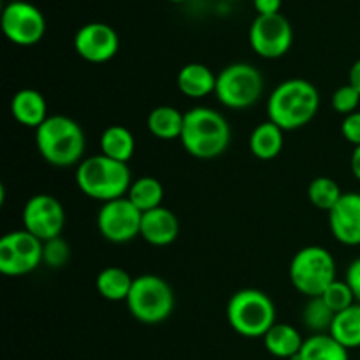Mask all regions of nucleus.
<instances>
[{
  "instance_id": "1",
  "label": "nucleus",
  "mask_w": 360,
  "mask_h": 360,
  "mask_svg": "<svg viewBox=\"0 0 360 360\" xmlns=\"http://www.w3.org/2000/svg\"><path fill=\"white\" fill-rule=\"evenodd\" d=\"M320 94L313 83L292 77L278 84L267 101V115L283 132L302 129L316 116Z\"/></svg>"
},
{
  "instance_id": "24",
  "label": "nucleus",
  "mask_w": 360,
  "mask_h": 360,
  "mask_svg": "<svg viewBox=\"0 0 360 360\" xmlns=\"http://www.w3.org/2000/svg\"><path fill=\"white\" fill-rule=\"evenodd\" d=\"M134 278L130 276L129 271H125L123 267L111 266L102 269L97 274V280H95V287H97L98 294L104 299L112 302L127 301L130 290H132Z\"/></svg>"
},
{
  "instance_id": "25",
  "label": "nucleus",
  "mask_w": 360,
  "mask_h": 360,
  "mask_svg": "<svg viewBox=\"0 0 360 360\" xmlns=\"http://www.w3.org/2000/svg\"><path fill=\"white\" fill-rule=\"evenodd\" d=\"M330 336L348 350L360 348V304L355 302L345 311L338 313L329 330Z\"/></svg>"
},
{
  "instance_id": "21",
  "label": "nucleus",
  "mask_w": 360,
  "mask_h": 360,
  "mask_svg": "<svg viewBox=\"0 0 360 360\" xmlns=\"http://www.w3.org/2000/svg\"><path fill=\"white\" fill-rule=\"evenodd\" d=\"M185 123V112L172 105H158L148 115L146 127L151 136L162 141L179 139Z\"/></svg>"
},
{
  "instance_id": "12",
  "label": "nucleus",
  "mask_w": 360,
  "mask_h": 360,
  "mask_svg": "<svg viewBox=\"0 0 360 360\" xmlns=\"http://www.w3.org/2000/svg\"><path fill=\"white\" fill-rule=\"evenodd\" d=\"M143 213L127 197L102 204L97 214V227L102 238L115 245H123L141 236Z\"/></svg>"
},
{
  "instance_id": "32",
  "label": "nucleus",
  "mask_w": 360,
  "mask_h": 360,
  "mask_svg": "<svg viewBox=\"0 0 360 360\" xmlns=\"http://www.w3.org/2000/svg\"><path fill=\"white\" fill-rule=\"evenodd\" d=\"M341 134L354 146H360V111L345 116L341 122Z\"/></svg>"
},
{
  "instance_id": "27",
  "label": "nucleus",
  "mask_w": 360,
  "mask_h": 360,
  "mask_svg": "<svg viewBox=\"0 0 360 360\" xmlns=\"http://www.w3.org/2000/svg\"><path fill=\"white\" fill-rule=\"evenodd\" d=\"M343 192H341L340 185L334 181L333 178H327V176H319V178L313 179L308 186V199L316 210H322L329 213L334 206L338 204V200L341 199Z\"/></svg>"
},
{
  "instance_id": "11",
  "label": "nucleus",
  "mask_w": 360,
  "mask_h": 360,
  "mask_svg": "<svg viewBox=\"0 0 360 360\" xmlns=\"http://www.w3.org/2000/svg\"><path fill=\"white\" fill-rule=\"evenodd\" d=\"M23 229L42 243L60 238L65 225L62 202L49 193H35L27 200L21 213Z\"/></svg>"
},
{
  "instance_id": "20",
  "label": "nucleus",
  "mask_w": 360,
  "mask_h": 360,
  "mask_svg": "<svg viewBox=\"0 0 360 360\" xmlns=\"http://www.w3.org/2000/svg\"><path fill=\"white\" fill-rule=\"evenodd\" d=\"M285 144V132L271 120L259 123L250 136V151L259 160H274Z\"/></svg>"
},
{
  "instance_id": "3",
  "label": "nucleus",
  "mask_w": 360,
  "mask_h": 360,
  "mask_svg": "<svg viewBox=\"0 0 360 360\" xmlns=\"http://www.w3.org/2000/svg\"><path fill=\"white\" fill-rule=\"evenodd\" d=\"M39 155L55 167H72L84 160L86 137L76 120L65 115L49 116L35 129Z\"/></svg>"
},
{
  "instance_id": "30",
  "label": "nucleus",
  "mask_w": 360,
  "mask_h": 360,
  "mask_svg": "<svg viewBox=\"0 0 360 360\" xmlns=\"http://www.w3.org/2000/svg\"><path fill=\"white\" fill-rule=\"evenodd\" d=\"M70 259V246L67 245L65 239L60 236V238L49 239L44 243V248H42V262L46 264L51 269H60V267L65 266Z\"/></svg>"
},
{
  "instance_id": "2",
  "label": "nucleus",
  "mask_w": 360,
  "mask_h": 360,
  "mask_svg": "<svg viewBox=\"0 0 360 360\" xmlns=\"http://www.w3.org/2000/svg\"><path fill=\"white\" fill-rule=\"evenodd\" d=\"M231 125L221 112L197 105L185 112V123L179 141L186 153L199 160L221 157L231 144Z\"/></svg>"
},
{
  "instance_id": "28",
  "label": "nucleus",
  "mask_w": 360,
  "mask_h": 360,
  "mask_svg": "<svg viewBox=\"0 0 360 360\" xmlns=\"http://www.w3.org/2000/svg\"><path fill=\"white\" fill-rule=\"evenodd\" d=\"M334 316H336L334 311L326 304L322 297H311L302 309V322H304L306 329L311 330L313 334L329 333Z\"/></svg>"
},
{
  "instance_id": "15",
  "label": "nucleus",
  "mask_w": 360,
  "mask_h": 360,
  "mask_svg": "<svg viewBox=\"0 0 360 360\" xmlns=\"http://www.w3.org/2000/svg\"><path fill=\"white\" fill-rule=\"evenodd\" d=\"M334 239L345 246H360V193L347 192L329 211Z\"/></svg>"
},
{
  "instance_id": "22",
  "label": "nucleus",
  "mask_w": 360,
  "mask_h": 360,
  "mask_svg": "<svg viewBox=\"0 0 360 360\" xmlns=\"http://www.w3.org/2000/svg\"><path fill=\"white\" fill-rule=\"evenodd\" d=\"M101 151L102 155L112 158V160L129 164L136 151L134 134L123 125L108 127L101 136Z\"/></svg>"
},
{
  "instance_id": "16",
  "label": "nucleus",
  "mask_w": 360,
  "mask_h": 360,
  "mask_svg": "<svg viewBox=\"0 0 360 360\" xmlns=\"http://www.w3.org/2000/svg\"><path fill=\"white\" fill-rule=\"evenodd\" d=\"M179 221L167 207L160 206L143 213L141 238L151 246H169L178 239Z\"/></svg>"
},
{
  "instance_id": "34",
  "label": "nucleus",
  "mask_w": 360,
  "mask_h": 360,
  "mask_svg": "<svg viewBox=\"0 0 360 360\" xmlns=\"http://www.w3.org/2000/svg\"><path fill=\"white\" fill-rule=\"evenodd\" d=\"M281 4H283V0H253V6H255L257 13L264 14V16L280 13Z\"/></svg>"
},
{
  "instance_id": "36",
  "label": "nucleus",
  "mask_w": 360,
  "mask_h": 360,
  "mask_svg": "<svg viewBox=\"0 0 360 360\" xmlns=\"http://www.w3.org/2000/svg\"><path fill=\"white\" fill-rule=\"evenodd\" d=\"M350 167L355 178L360 181V146L354 148V153H352V158H350Z\"/></svg>"
},
{
  "instance_id": "31",
  "label": "nucleus",
  "mask_w": 360,
  "mask_h": 360,
  "mask_svg": "<svg viewBox=\"0 0 360 360\" xmlns=\"http://www.w3.org/2000/svg\"><path fill=\"white\" fill-rule=\"evenodd\" d=\"M330 104H333L334 111L340 112V115H352V112L357 111L360 104V91L355 86H352L350 83L343 84V86H340L333 94Z\"/></svg>"
},
{
  "instance_id": "33",
  "label": "nucleus",
  "mask_w": 360,
  "mask_h": 360,
  "mask_svg": "<svg viewBox=\"0 0 360 360\" xmlns=\"http://www.w3.org/2000/svg\"><path fill=\"white\" fill-rule=\"evenodd\" d=\"M345 280H347V283L350 285L352 292H354L355 295V301L360 304V257L348 266L347 278H345Z\"/></svg>"
},
{
  "instance_id": "17",
  "label": "nucleus",
  "mask_w": 360,
  "mask_h": 360,
  "mask_svg": "<svg viewBox=\"0 0 360 360\" xmlns=\"http://www.w3.org/2000/svg\"><path fill=\"white\" fill-rule=\"evenodd\" d=\"M11 112L20 125L28 129H39L49 118L44 95L34 88H23L14 94L11 101Z\"/></svg>"
},
{
  "instance_id": "13",
  "label": "nucleus",
  "mask_w": 360,
  "mask_h": 360,
  "mask_svg": "<svg viewBox=\"0 0 360 360\" xmlns=\"http://www.w3.org/2000/svg\"><path fill=\"white\" fill-rule=\"evenodd\" d=\"M2 30L18 46H34L44 37L46 18L37 6L13 0L2 11Z\"/></svg>"
},
{
  "instance_id": "19",
  "label": "nucleus",
  "mask_w": 360,
  "mask_h": 360,
  "mask_svg": "<svg viewBox=\"0 0 360 360\" xmlns=\"http://www.w3.org/2000/svg\"><path fill=\"white\" fill-rule=\"evenodd\" d=\"M264 340V347L269 352L273 357L278 359H294L295 355L301 352L304 340H302L301 333L295 329L290 323H274L269 330H267Z\"/></svg>"
},
{
  "instance_id": "14",
  "label": "nucleus",
  "mask_w": 360,
  "mask_h": 360,
  "mask_svg": "<svg viewBox=\"0 0 360 360\" xmlns=\"http://www.w3.org/2000/svg\"><path fill=\"white\" fill-rule=\"evenodd\" d=\"M77 55L90 63H104L115 58L120 48V37L115 28L102 21L83 25L74 35Z\"/></svg>"
},
{
  "instance_id": "7",
  "label": "nucleus",
  "mask_w": 360,
  "mask_h": 360,
  "mask_svg": "<svg viewBox=\"0 0 360 360\" xmlns=\"http://www.w3.org/2000/svg\"><path fill=\"white\" fill-rule=\"evenodd\" d=\"M125 302L130 315L137 322L157 326L171 316L174 309V292L164 278L155 274H141L134 278L132 290Z\"/></svg>"
},
{
  "instance_id": "6",
  "label": "nucleus",
  "mask_w": 360,
  "mask_h": 360,
  "mask_svg": "<svg viewBox=\"0 0 360 360\" xmlns=\"http://www.w3.org/2000/svg\"><path fill=\"white\" fill-rule=\"evenodd\" d=\"M288 276L295 290L306 297H320L336 281V260L333 253L319 245L299 250L288 267Z\"/></svg>"
},
{
  "instance_id": "35",
  "label": "nucleus",
  "mask_w": 360,
  "mask_h": 360,
  "mask_svg": "<svg viewBox=\"0 0 360 360\" xmlns=\"http://www.w3.org/2000/svg\"><path fill=\"white\" fill-rule=\"evenodd\" d=\"M348 83L360 91V58L352 65L350 74H348Z\"/></svg>"
},
{
  "instance_id": "29",
  "label": "nucleus",
  "mask_w": 360,
  "mask_h": 360,
  "mask_svg": "<svg viewBox=\"0 0 360 360\" xmlns=\"http://www.w3.org/2000/svg\"><path fill=\"white\" fill-rule=\"evenodd\" d=\"M320 297H322L323 301H326V304L333 309L334 315L345 311V309H348L350 306H354L355 302H357L355 301V295L354 292H352L350 285L347 283V280L333 281Z\"/></svg>"
},
{
  "instance_id": "5",
  "label": "nucleus",
  "mask_w": 360,
  "mask_h": 360,
  "mask_svg": "<svg viewBox=\"0 0 360 360\" xmlns=\"http://www.w3.org/2000/svg\"><path fill=\"white\" fill-rule=\"evenodd\" d=\"M227 320L239 336L264 338L276 323V308L266 292L241 288L229 299Z\"/></svg>"
},
{
  "instance_id": "10",
  "label": "nucleus",
  "mask_w": 360,
  "mask_h": 360,
  "mask_svg": "<svg viewBox=\"0 0 360 360\" xmlns=\"http://www.w3.org/2000/svg\"><path fill=\"white\" fill-rule=\"evenodd\" d=\"M250 46L259 56L267 60L287 55L294 41V30L287 18L278 14H259L250 27Z\"/></svg>"
},
{
  "instance_id": "37",
  "label": "nucleus",
  "mask_w": 360,
  "mask_h": 360,
  "mask_svg": "<svg viewBox=\"0 0 360 360\" xmlns=\"http://www.w3.org/2000/svg\"><path fill=\"white\" fill-rule=\"evenodd\" d=\"M171 2H183V0H171Z\"/></svg>"
},
{
  "instance_id": "18",
  "label": "nucleus",
  "mask_w": 360,
  "mask_h": 360,
  "mask_svg": "<svg viewBox=\"0 0 360 360\" xmlns=\"http://www.w3.org/2000/svg\"><path fill=\"white\" fill-rule=\"evenodd\" d=\"M176 84L188 98H202L217 90V74L204 63H186L178 72Z\"/></svg>"
},
{
  "instance_id": "38",
  "label": "nucleus",
  "mask_w": 360,
  "mask_h": 360,
  "mask_svg": "<svg viewBox=\"0 0 360 360\" xmlns=\"http://www.w3.org/2000/svg\"><path fill=\"white\" fill-rule=\"evenodd\" d=\"M225 2H231V0H225Z\"/></svg>"
},
{
  "instance_id": "8",
  "label": "nucleus",
  "mask_w": 360,
  "mask_h": 360,
  "mask_svg": "<svg viewBox=\"0 0 360 360\" xmlns=\"http://www.w3.org/2000/svg\"><path fill=\"white\" fill-rule=\"evenodd\" d=\"M264 91V77L255 65L231 63L217 76L214 95L229 109H246L259 102Z\"/></svg>"
},
{
  "instance_id": "4",
  "label": "nucleus",
  "mask_w": 360,
  "mask_h": 360,
  "mask_svg": "<svg viewBox=\"0 0 360 360\" xmlns=\"http://www.w3.org/2000/svg\"><path fill=\"white\" fill-rule=\"evenodd\" d=\"M132 181L129 164L102 153L84 158L76 169V185L81 193L102 204L127 197Z\"/></svg>"
},
{
  "instance_id": "9",
  "label": "nucleus",
  "mask_w": 360,
  "mask_h": 360,
  "mask_svg": "<svg viewBox=\"0 0 360 360\" xmlns=\"http://www.w3.org/2000/svg\"><path fill=\"white\" fill-rule=\"evenodd\" d=\"M44 243L27 232L13 231L0 239V273L6 276H25L42 264Z\"/></svg>"
},
{
  "instance_id": "23",
  "label": "nucleus",
  "mask_w": 360,
  "mask_h": 360,
  "mask_svg": "<svg viewBox=\"0 0 360 360\" xmlns=\"http://www.w3.org/2000/svg\"><path fill=\"white\" fill-rule=\"evenodd\" d=\"M348 352L329 333L313 334L304 340L301 352L290 360H350Z\"/></svg>"
},
{
  "instance_id": "26",
  "label": "nucleus",
  "mask_w": 360,
  "mask_h": 360,
  "mask_svg": "<svg viewBox=\"0 0 360 360\" xmlns=\"http://www.w3.org/2000/svg\"><path fill=\"white\" fill-rule=\"evenodd\" d=\"M127 199L141 213L157 210V207L162 206V200H164V186L153 176H143V178L134 179L129 193H127Z\"/></svg>"
}]
</instances>
